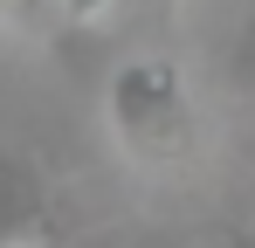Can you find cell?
<instances>
[{
	"mask_svg": "<svg viewBox=\"0 0 255 248\" xmlns=\"http://www.w3.org/2000/svg\"><path fill=\"white\" fill-rule=\"evenodd\" d=\"M104 118L138 172H179L200 152V118L172 55H125L104 83Z\"/></svg>",
	"mask_w": 255,
	"mask_h": 248,
	"instance_id": "cell-1",
	"label": "cell"
},
{
	"mask_svg": "<svg viewBox=\"0 0 255 248\" xmlns=\"http://www.w3.org/2000/svg\"><path fill=\"white\" fill-rule=\"evenodd\" d=\"M69 242V207L62 186L14 145H0V248H62Z\"/></svg>",
	"mask_w": 255,
	"mask_h": 248,
	"instance_id": "cell-2",
	"label": "cell"
},
{
	"mask_svg": "<svg viewBox=\"0 0 255 248\" xmlns=\"http://www.w3.org/2000/svg\"><path fill=\"white\" fill-rule=\"evenodd\" d=\"M62 21V7L55 0H0V28L21 41H48V28Z\"/></svg>",
	"mask_w": 255,
	"mask_h": 248,
	"instance_id": "cell-3",
	"label": "cell"
},
{
	"mask_svg": "<svg viewBox=\"0 0 255 248\" xmlns=\"http://www.w3.org/2000/svg\"><path fill=\"white\" fill-rule=\"evenodd\" d=\"M55 7H62L69 28H97V21H111L118 7H138V0H55Z\"/></svg>",
	"mask_w": 255,
	"mask_h": 248,
	"instance_id": "cell-4",
	"label": "cell"
},
{
	"mask_svg": "<svg viewBox=\"0 0 255 248\" xmlns=\"http://www.w3.org/2000/svg\"><path fill=\"white\" fill-rule=\"evenodd\" d=\"M138 7H145V14H159V21L172 14V0H138Z\"/></svg>",
	"mask_w": 255,
	"mask_h": 248,
	"instance_id": "cell-5",
	"label": "cell"
},
{
	"mask_svg": "<svg viewBox=\"0 0 255 248\" xmlns=\"http://www.w3.org/2000/svg\"><path fill=\"white\" fill-rule=\"evenodd\" d=\"M228 248H255V228H249V235H235V242H228Z\"/></svg>",
	"mask_w": 255,
	"mask_h": 248,
	"instance_id": "cell-6",
	"label": "cell"
}]
</instances>
